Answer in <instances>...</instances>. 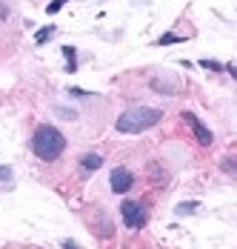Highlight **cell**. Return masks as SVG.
I'll return each mask as SVG.
<instances>
[{"label": "cell", "mask_w": 237, "mask_h": 249, "mask_svg": "<svg viewBox=\"0 0 237 249\" xmlns=\"http://www.w3.org/2000/svg\"><path fill=\"white\" fill-rule=\"evenodd\" d=\"M66 149V138H63V132L60 129H54L51 124H40L34 129V135H32V152L40 158V160H57L60 155Z\"/></svg>", "instance_id": "6da1fadb"}, {"label": "cell", "mask_w": 237, "mask_h": 249, "mask_svg": "<svg viewBox=\"0 0 237 249\" xmlns=\"http://www.w3.org/2000/svg\"><path fill=\"white\" fill-rule=\"evenodd\" d=\"M160 118H163V112L154 109V106H132L118 118L115 129L123 132V135H140V132L160 124Z\"/></svg>", "instance_id": "7a4b0ae2"}, {"label": "cell", "mask_w": 237, "mask_h": 249, "mask_svg": "<svg viewBox=\"0 0 237 249\" xmlns=\"http://www.w3.org/2000/svg\"><path fill=\"white\" fill-rule=\"evenodd\" d=\"M120 218H123L126 229H143V226L149 224V206L140 203V200H123Z\"/></svg>", "instance_id": "3957f363"}, {"label": "cell", "mask_w": 237, "mask_h": 249, "mask_svg": "<svg viewBox=\"0 0 237 249\" xmlns=\"http://www.w3.org/2000/svg\"><path fill=\"white\" fill-rule=\"evenodd\" d=\"M109 186H112L115 195H126L135 186V175L129 172L126 166H118V169H112V175H109Z\"/></svg>", "instance_id": "277c9868"}, {"label": "cell", "mask_w": 237, "mask_h": 249, "mask_svg": "<svg viewBox=\"0 0 237 249\" xmlns=\"http://www.w3.org/2000/svg\"><path fill=\"white\" fill-rule=\"evenodd\" d=\"M183 121L191 126V132H194V138H197V143H200V146H209V143L214 141L212 129H209V126H203V121H200L194 112H183Z\"/></svg>", "instance_id": "5b68a950"}, {"label": "cell", "mask_w": 237, "mask_h": 249, "mask_svg": "<svg viewBox=\"0 0 237 249\" xmlns=\"http://www.w3.org/2000/svg\"><path fill=\"white\" fill-rule=\"evenodd\" d=\"M80 166H83V172H95L103 166V158L95 155V152H89V155H83V160H80Z\"/></svg>", "instance_id": "8992f818"}, {"label": "cell", "mask_w": 237, "mask_h": 249, "mask_svg": "<svg viewBox=\"0 0 237 249\" xmlns=\"http://www.w3.org/2000/svg\"><path fill=\"white\" fill-rule=\"evenodd\" d=\"M63 57H66V72H77V49L74 46H63Z\"/></svg>", "instance_id": "52a82bcc"}, {"label": "cell", "mask_w": 237, "mask_h": 249, "mask_svg": "<svg viewBox=\"0 0 237 249\" xmlns=\"http://www.w3.org/2000/svg\"><path fill=\"white\" fill-rule=\"evenodd\" d=\"M54 32H57L54 26H43V29H40L37 35H34V43H37V46H43V43H46V40L51 37V35H54Z\"/></svg>", "instance_id": "ba28073f"}, {"label": "cell", "mask_w": 237, "mask_h": 249, "mask_svg": "<svg viewBox=\"0 0 237 249\" xmlns=\"http://www.w3.org/2000/svg\"><path fill=\"white\" fill-rule=\"evenodd\" d=\"M169 43H183V37H180V35H171V32H166V35L157 40V46H169Z\"/></svg>", "instance_id": "9c48e42d"}, {"label": "cell", "mask_w": 237, "mask_h": 249, "mask_svg": "<svg viewBox=\"0 0 237 249\" xmlns=\"http://www.w3.org/2000/svg\"><path fill=\"white\" fill-rule=\"evenodd\" d=\"M197 206H200L197 200H186V203H180V206H177V215H191Z\"/></svg>", "instance_id": "30bf717a"}, {"label": "cell", "mask_w": 237, "mask_h": 249, "mask_svg": "<svg viewBox=\"0 0 237 249\" xmlns=\"http://www.w3.org/2000/svg\"><path fill=\"white\" fill-rule=\"evenodd\" d=\"M66 3H69V0H51V3L46 6V12H49V15H54V12H60Z\"/></svg>", "instance_id": "8fae6325"}, {"label": "cell", "mask_w": 237, "mask_h": 249, "mask_svg": "<svg viewBox=\"0 0 237 249\" xmlns=\"http://www.w3.org/2000/svg\"><path fill=\"white\" fill-rule=\"evenodd\" d=\"M200 66H203V69H212V72H220V69H223V63H217V60H209V57H206V60H200Z\"/></svg>", "instance_id": "7c38bea8"}, {"label": "cell", "mask_w": 237, "mask_h": 249, "mask_svg": "<svg viewBox=\"0 0 237 249\" xmlns=\"http://www.w3.org/2000/svg\"><path fill=\"white\" fill-rule=\"evenodd\" d=\"M12 178H15V175H12L9 166H0V183H6V186H9V183H12Z\"/></svg>", "instance_id": "4fadbf2b"}, {"label": "cell", "mask_w": 237, "mask_h": 249, "mask_svg": "<svg viewBox=\"0 0 237 249\" xmlns=\"http://www.w3.org/2000/svg\"><path fill=\"white\" fill-rule=\"evenodd\" d=\"M223 172H229V175H235V158H223Z\"/></svg>", "instance_id": "5bb4252c"}, {"label": "cell", "mask_w": 237, "mask_h": 249, "mask_svg": "<svg viewBox=\"0 0 237 249\" xmlns=\"http://www.w3.org/2000/svg\"><path fill=\"white\" fill-rule=\"evenodd\" d=\"M69 95H74V98H89L92 92H86V89H77V86H71V89H69Z\"/></svg>", "instance_id": "9a60e30c"}, {"label": "cell", "mask_w": 237, "mask_h": 249, "mask_svg": "<svg viewBox=\"0 0 237 249\" xmlns=\"http://www.w3.org/2000/svg\"><path fill=\"white\" fill-rule=\"evenodd\" d=\"M6 18H9V9H6V6H3V0H0V20H6Z\"/></svg>", "instance_id": "2e32d148"}]
</instances>
